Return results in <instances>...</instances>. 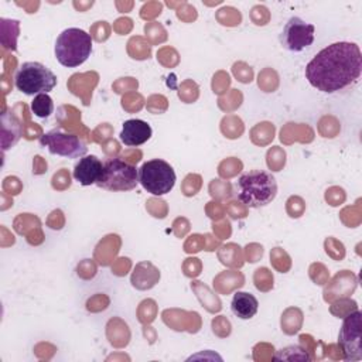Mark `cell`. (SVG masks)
I'll use <instances>...</instances> for the list:
<instances>
[{
    "label": "cell",
    "mask_w": 362,
    "mask_h": 362,
    "mask_svg": "<svg viewBox=\"0 0 362 362\" xmlns=\"http://www.w3.org/2000/svg\"><path fill=\"white\" fill-rule=\"evenodd\" d=\"M362 72V54L355 42H334L307 64L305 78L324 93H334L355 83Z\"/></svg>",
    "instance_id": "obj_1"
},
{
    "label": "cell",
    "mask_w": 362,
    "mask_h": 362,
    "mask_svg": "<svg viewBox=\"0 0 362 362\" xmlns=\"http://www.w3.org/2000/svg\"><path fill=\"white\" fill-rule=\"evenodd\" d=\"M236 187L239 201L249 208L266 206L277 194L276 178L262 170H252L242 174Z\"/></svg>",
    "instance_id": "obj_2"
},
{
    "label": "cell",
    "mask_w": 362,
    "mask_h": 362,
    "mask_svg": "<svg viewBox=\"0 0 362 362\" xmlns=\"http://www.w3.org/2000/svg\"><path fill=\"white\" fill-rule=\"evenodd\" d=\"M54 51L57 61L62 66H79L92 52V37L81 28H66L58 35Z\"/></svg>",
    "instance_id": "obj_3"
},
{
    "label": "cell",
    "mask_w": 362,
    "mask_h": 362,
    "mask_svg": "<svg viewBox=\"0 0 362 362\" xmlns=\"http://www.w3.org/2000/svg\"><path fill=\"white\" fill-rule=\"evenodd\" d=\"M16 88L25 95L48 93L57 85V76L45 65L28 61L21 64L14 76Z\"/></svg>",
    "instance_id": "obj_4"
},
{
    "label": "cell",
    "mask_w": 362,
    "mask_h": 362,
    "mask_svg": "<svg viewBox=\"0 0 362 362\" xmlns=\"http://www.w3.org/2000/svg\"><path fill=\"white\" fill-rule=\"evenodd\" d=\"M139 184V170L122 160L109 158L103 163V170L96 181V185L106 191H130Z\"/></svg>",
    "instance_id": "obj_5"
},
{
    "label": "cell",
    "mask_w": 362,
    "mask_h": 362,
    "mask_svg": "<svg viewBox=\"0 0 362 362\" xmlns=\"http://www.w3.org/2000/svg\"><path fill=\"white\" fill-rule=\"evenodd\" d=\"M139 182L153 195L168 194L175 184L174 168L161 158L146 161L139 170Z\"/></svg>",
    "instance_id": "obj_6"
},
{
    "label": "cell",
    "mask_w": 362,
    "mask_h": 362,
    "mask_svg": "<svg viewBox=\"0 0 362 362\" xmlns=\"http://www.w3.org/2000/svg\"><path fill=\"white\" fill-rule=\"evenodd\" d=\"M40 146L47 147L51 154L65 158H82L86 151V143L76 134L65 133L61 129H54L40 137Z\"/></svg>",
    "instance_id": "obj_7"
},
{
    "label": "cell",
    "mask_w": 362,
    "mask_h": 362,
    "mask_svg": "<svg viewBox=\"0 0 362 362\" xmlns=\"http://www.w3.org/2000/svg\"><path fill=\"white\" fill-rule=\"evenodd\" d=\"M362 313L359 310L351 311L344 317L342 327L338 334V344L345 361L362 359Z\"/></svg>",
    "instance_id": "obj_8"
},
{
    "label": "cell",
    "mask_w": 362,
    "mask_h": 362,
    "mask_svg": "<svg viewBox=\"0 0 362 362\" xmlns=\"http://www.w3.org/2000/svg\"><path fill=\"white\" fill-rule=\"evenodd\" d=\"M314 34L315 27L313 24L294 16L286 23L280 34V44L288 51L300 52L314 42Z\"/></svg>",
    "instance_id": "obj_9"
},
{
    "label": "cell",
    "mask_w": 362,
    "mask_h": 362,
    "mask_svg": "<svg viewBox=\"0 0 362 362\" xmlns=\"http://www.w3.org/2000/svg\"><path fill=\"white\" fill-rule=\"evenodd\" d=\"M103 170V163L93 154L83 156L74 167V178L81 185L96 184Z\"/></svg>",
    "instance_id": "obj_10"
},
{
    "label": "cell",
    "mask_w": 362,
    "mask_h": 362,
    "mask_svg": "<svg viewBox=\"0 0 362 362\" xmlns=\"http://www.w3.org/2000/svg\"><path fill=\"white\" fill-rule=\"evenodd\" d=\"M151 127L147 122L140 119H130L123 123L120 132V140L123 144L130 147H137L146 143L151 137Z\"/></svg>",
    "instance_id": "obj_11"
},
{
    "label": "cell",
    "mask_w": 362,
    "mask_h": 362,
    "mask_svg": "<svg viewBox=\"0 0 362 362\" xmlns=\"http://www.w3.org/2000/svg\"><path fill=\"white\" fill-rule=\"evenodd\" d=\"M232 313L240 318V320H250L252 317H255V314L257 313L259 308V301L257 298L246 291H236L233 294L232 298V304H230Z\"/></svg>",
    "instance_id": "obj_12"
},
{
    "label": "cell",
    "mask_w": 362,
    "mask_h": 362,
    "mask_svg": "<svg viewBox=\"0 0 362 362\" xmlns=\"http://www.w3.org/2000/svg\"><path fill=\"white\" fill-rule=\"evenodd\" d=\"M341 283H342V284H339L338 277L335 276V279L332 280V286H329V293H328V291L324 293L325 296H328V297H325L327 301H328V298H329L331 296L338 294V293H339V296H348V294H351V293L355 290V287H356V277H355L352 273H349L348 270H344V272H342V280H341Z\"/></svg>",
    "instance_id": "obj_13"
},
{
    "label": "cell",
    "mask_w": 362,
    "mask_h": 362,
    "mask_svg": "<svg viewBox=\"0 0 362 362\" xmlns=\"http://www.w3.org/2000/svg\"><path fill=\"white\" fill-rule=\"evenodd\" d=\"M160 279V273L158 270L154 267L150 273H143V267L141 264H137L134 269V273L132 274V284L136 288L144 290V288H150L156 284V281Z\"/></svg>",
    "instance_id": "obj_14"
},
{
    "label": "cell",
    "mask_w": 362,
    "mask_h": 362,
    "mask_svg": "<svg viewBox=\"0 0 362 362\" xmlns=\"http://www.w3.org/2000/svg\"><path fill=\"white\" fill-rule=\"evenodd\" d=\"M31 110L35 116L45 119L54 112V102L48 96V93H40V95L34 96V99L31 102Z\"/></svg>",
    "instance_id": "obj_15"
},
{
    "label": "cell",
    "mask_w": 362,
    "mask_h": 362,
    "mask_svg": "<svg viewBox=\"0 0 362 362\" xmlns=\"http://www.w3.org/2000/svg\"><path fill=\"white\" fill-rule=\"evenodd\" d=\"M276 361H311L313 358L308 355L305 348L297 346V345H291V346H286L283 349H280L276 355H274Z\"/></svg>",
    "instance_id": "obj_16"
},
{
    "label": "cell",
    "mask_w": 362,
    "mask_h": 362,
    "mask_svg": "<svg viewBox=\"0 0 362 362\" xmlns=\"http://www.w3.org/2000/svg\"><path fill=\"white\" fill-rule=\"evenodd\" d=\"M221 262L223 264H233V266H240L242 264V257H240V247L229 243L226 246H222L219 253H218Z\"/></svg>",
    "instance_id": "obj_17"
},
{
    "label": "cell",
    "mask_w": 362,
    "mask_h": 362,
    "mask_svg": "<svg viewBox=\"0 0 362 362\" xmlns=\"http://www.w3.org/2000/svg\"><path fill=\"white\" fill-rule=\"evenodd\" d=\"M161 8H163V4L158 3V1H150V3H146L143 7H141V17L143 18H151L157 14L161 13Z\"/></svg>",
    "instance_id": "obj_18"
},
{
    "label": "cell",
    "mask_w": 362,
    "mask_h": 362,
    "mask_svg": "<svg viewBox=\"0 0 362 362\" xmlns=\"http://www.w3.org/2000/svg\"><path fill=\"white\" fill-rule=\"evenodd\" d=\"M113 28H115L117 33H120V31L124 33V30L129 31V30L132 28V20H130V18H119V20H116Z\"/></svg>",
    "instance_id": "obj_19"
},
{
    "label": "cell",
    "mask_w": 362,
    "mask_h": 362,
    "mask_svg": "<svg viewBox=\"0 0 362 362\" xmlns=\"http://www.w3.org/2000/svg\"><path fill=\"white\" fill-rule=\"evenodd\" d=\"M93 4V1H90V3H78V1H74V7L75 8H78L79 11H83V10H86L88 7H90Z\"/></svg>",
    "instance_id": "obj_20"
}]
</instances>
